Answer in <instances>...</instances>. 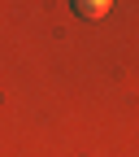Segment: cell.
<instances>
[{
	"mask_svg": "<svg viewBox=\"0 0 139 157\" xmlns=\"http://www.w3.org/2000/svg\"><path fill=\"white\" fill-rule=\"evenodd\" d=\"M109 5H113V0H74V9L83 17H100V13H109Z\"/></svg>",
	"mask_w": 139,
	"mask_h": 157,
	"instance_id": "obj_1",
	"label": "cell"
}]
</instances>
